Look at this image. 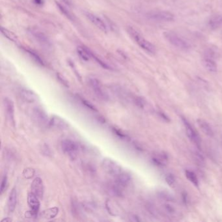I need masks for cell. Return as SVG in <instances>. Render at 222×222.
Here are the masks:
<instances>
[{
	"mask_svg": "<svg viewBox=\"0 0 222 222\" xmlns=\"http://www.w3.org/2000/svg\"><path fill=\"white\" fill-rule=\"evenodd\" d=\"M58 79L61 81V82L62 83V84H63L65 86H66L67 87H68V81L63 77V76H61V75H59V74H58Z\"/></svg>",
	"mask_w": 222,
	"mask_h": 222,
	"instance_id": "obj_41",
	"label": "cell"
},
{
	"mask_svg": "<svg viewBox=\"0 0 222 222\" xmlns=\"http://www.w3.org/2000/svg\"><path fill=\"white\" fill-rule=\"evenodd\" d=\"M25 51L29 54L30 56L34 60V61L36 62L37 64H39L40 66H45V62L44 61V60L35 52H34L33 50L30 49H25Z\"/></svg>",
	"mask_w": 222,
	"mask_h": 222,
	"instance_id": "obj_22",
	"label": "cell"
},
{
	"mask_svg": "<svg viewBox=\"0 0 222 222\" xmlns=\"http://www.w3.org/2000/svg\"><path fill=\"white\" fill-rule=\"evenodd\" d=\"M33 117L34 120L42 127L49 125L50 119L45 111L39 107H35L33 109Z\"/></svg>",
	"mask_w": 222,
	"mask_h": 222,
	"instance_id": "obj_9",
	"label": "cell"
},
{
	"mask_svg": "<svg viewBox=\"0 0 222 222\" xmlns=\"http://www.w3.org/2000/svg\"><path fill=\"white\" fill-rule=\"evenodd\" d=\"M56 5H57V7H58V9H59V11L63 14V15L67 18H68L69 20H74V16H72V14L71 13V12L69 11L65 6H63L62 4L59 3V2H57L56 3Z\"/></svg>",
	"mask_w": 222,
	"mask_h": 222,
	"instance_id": "obj_28",
	"label": "cell"
},
{
	"mask_svg": "<svg viewBox=\"0 0 222 222\" xmlns=\"http://www.w3.org/2000/svg\"><path fill=\"white\" fill-rule=\"evenodd\" d=\"M3 105L7 117L10 123L15 127V106H14L12 100L9 98H5L3 99Z\"/></svg>",
	"mask_w": 222,
	"mask_h": 222,
	"instance_id": "obj_11",
	"label": "cell"
},
{
	"mask_svg": "<svg viewBox=\"0 0 222 222\" xmlns=\"http://www.w3.org/2000/svg\"><path fill=\"white\" fill-rule=\"evenodd\" d=\"M22 99L28 103H33L38 99L37 95L33 91L27 89H22L20 91Z\"/></svg>",
	"mask_w": 222,
	"mask_h": 222,
	"instance_id": "obj_15",
	"label": "cell"
},
{
	"mask_svg": "<svg viewBox=\"0 0 222 222\" xmlns=\"http://www.w3.org/2000/svg\"><path fill=\"white\" fill-rule=\"evenodd\" d=\"M49 126L59 130H67L68 128V124L63 118L53 115L50 119Z\"/></svg>",
	"mask_w": 222,
	"mask_h": 222,
	"instance_id": "obj_13",
	"label": "cell"
},
{
	"mask_svg": "<svg viewBox=\"0 0 222 222\" xmlns=\"http://www.w3.org/2000/svg\"><path fill=\"white\" fill-rule=\"evenodd\" d=\"M58 212L59 209L55 206L44 210L42 213V216L45 219H52L57 216Z\"/></svg>",
	"mask_w": 222,
	"mask_h": 222,
	"instance_id": "obj_20",
	"label": "cell"
},
{
	"mask_svg": "<svg viewBox=\"0 0 222 222\" xmlns=\"http://www.w3.org/2000/svg\"><path fill=\"white\" fill-rule=\"evenodd\" d=\"M135 103L138 107H140V108H143L145 104H146V101L142 97L137 96L135 99Z\"/></svg>",
	"mask_w": 222,
	"mask_h": 222,
	"instance_id": "obj_33",
	"label": "cell"
},
{
	"mask_svg": "<svg viewBox=\"0 0 222 222\" xmlns=\"http://www.w3.org/2000/svg\"><path fill=\"white\" fill-rule=\"evenodd\" d=\"M164 37L170 44L177 47L178 49L188 50L191 48V45L188 41L179 36L176 33L173 31H165L164 33Z\"/></svg>",
	"mask_w": 222,
	"mask_h": 222,
	"instance_id": "obj_2",
	"label": "cell"
},
{
	"mask_svg": "<svg viewBox=\"0 0 222 222\" xmlns=\"http://www.w3.org/2000/svg\"><path fill=\"white\" fill-rule=\"evenodd\" d=\"M41 151H42L43 154L46 156H50L52 155V152L50 147L46 144H44L42 148H41Z\"/></svg>",
	"mask_w": 222,
	"mask_h": 222,
	"instance_id": "obj_34",
	"label": "cell"
},
{
	"mask_svg": "<svg viewBox=\"0 0 222 222\" xmlns=\"http://www.w3.org/2000/svg\"><path fill=\"white\" fill-rule=\"evenodd\" d=\"M147 16L154 21L161 22H169L175 19L174 15L168 11H152L147 14Z\"/></svg>",
	"mask_w": 222,
	"mask_h": 222,
	"instance_id": "obj_4",
	"label": "cell"
},
{
	"mask_svg": "<svg viewBox=\"0 0 222 222\" xmlns=\"http://www.w3.org/2000/svg\"><path fill=\"white\" fill-rule=\"evenodd\" d=\"M80 100L81 101V102L82 103V104L83 105H84L86 108H87L88 109H90L92 111H94V112H98V110H97V109L95 108V106H93L92 104L86 100V99H83V98H81V97H80Z\"/></svg>",
	"mask_w": 222,
	"mask_h": 222,
	"instance_id": "obj_31",
	"label": "cell"
},
{
	"mask_svg": "<svg viewBox=\"0 0 222 222\" xmlns=\"http://www.w3.org/2000/svg\"><path fill=\"white\" fill-rule=\"evenodd\" d=\"M37 214H38V212H34L31 210L30 211H27L25 212V216L27 218H35L37 216Z\"/></svg>",
	"mask_w": 222,
	"mask_h": 222,
	"instance_id": "obj_39",
	"label": "cell"
},
{
	"mask_svg": "<svg viewBox=\"0 0 222 222\" xmlns=\"http://www.w3.org/2000/svg\"><path fill=\"white\" fill-rule=\"evenodd\" d=\"M39 199V198L32 192L30 193L27 196V203L29 206L31 210L36 212H39L40 209V201Z\"/></svg>",
	"mask_w": 222,
	"mask_h": 222,
	"instance_id": "obj_16",
	"label": "cell"
},
{
	"mask_svg": "<svg viewBox=\"0 0 222 222\" xmlns=\"http://www.w3.org/2000/svg\"><path fill=\"white\" fill-rule=\"evenodd\" d=\"M203 64L207 71L215 73L218 71V67L214 58L210 54L206 53L203 58Z\"/></svg>",
	"mask_w": 222,
	"mask_h": 222,
	"instance_id": "obj_14",
	"label": "cell"
},
{
	"mask_svg": "<svg viewBox=\"0 0 222 222\" xmlns=\"http://www.w3.org/2000/svg\"><path fill=\"white\" fill-rule=\"evenodd\" d=\"M118 186V184H117ZM116 185H112L109 187V192L112 193L113 196H122V192L121 190L119 188V186H117Z\"/></svg>",
	"mask_w": 222,
	"mask_h": 222,
	"instance_id": "obj_29",
	"label": "cell"
},
{
	"mask_svg": "<svg viewBox=\"0 0 222 222\" xmlns=\"http://www.w3.org/2000/svg\"><path fill=\"white\" fill-rule=\"evenodd\" d=\"M131 181V176L128 173L122 172L119 175L117 176V184L120 186L125 187L127 186Z\"/></svg>",
	"mask_w": 222,
	"mask_h": 222,
	"instance_id": "obj_19",
	"label": "cell"
},
{
	"mask_svg": "<svg viewBox=\"0 0 222 222\" xmlns=\"http://www.w3.org/2000/svg\"><path fill=\"white\" fill-rule=\"evenodd\" d=\"M28 32L32 38L40 44L41 46L46 49H50L52 46V42L46 35L36 27H30Z\"/></svg>",
	"mask_w": 222,
	"mask_h": 222,
	"instance_id": "obj_3",
	"label": "cell"
},
{
	"mask_svg": "<svg viewBox=\"0 0 222 222\" xmlns=\"http://www.w3.org/2000/svg\"><path fill=\"white\" fill-rule=\"evenodd\" d=\"M85 15L89 19V21L92 24H93L96 27H98L99 29H100L103 32L107 33L108 26L101 18L90 12H86Z\"/></svg>",
	"mask_w": 222,
	"mask_h": 222,
	"instance_id": "obj_10",
	"label": "cell"
},
{
	"mask_svg": "<svg viewBox=\"0 0 222 222\" xmlns=\"http://www.w3.org/2000/svg\"><path fill=\"white\" fill-rule=\"evenodd\" d=\"M12 220H11V219H10V218H5V219H3V220H2V222H3V221H5V222H10V221H11Z\"/></svg>",
	"mask_w": 222,
	"mask_h": 222,
	"instance_id": "obj_43",
	"label": "cell"
},
{
	"mask_svg": "<svg viewBox=\"0 0 222 222\" xmlns=\"http://www.w3.org/2000/svg\"><path fill=\"white\" fill-rule=\"evenodd\" d=\"M210 25L212 28L217 29L222 27V15L212 17L210 20Z\"/></svg>",
	"mask_w": 222,
	"mask_h": 222,
	"instance_id": "obj_24",
	"label": "cell"
},
{
	"mask_svg": "<svg viewBox=\"0 0 222 222\" xmlns=\"http://www.w3.org/2000/svg\"><path fill=\"white\" fill-rule=\"evenodd\" d=\"M89 84L91 87L95 94L98 98L103 100H107L108 99V96L106 91L104 90L100 81L95 78L90 77L88 80Z\"/></svg>",
	"mask_w": 222,
	"mask_h": 222,
	"instance_id": "obj_7",
	"label": "cell"
},
{
	"mask_svg": "<svg viewBox=\"0 0 222 222\" xmlns=\"http://www.w3.org/2000/svg\"><path fill=\"white\" fill-rule=\"evenodd\" d=\"M164 208L165 211L169 215H173L175 213V209L170 204H165L164 205Z\"/></svg>",
	"mask_w": 222,
	"mask_h": 222,
	"instance_id": "obj_35",
	"label": "cell"
},
{
	"mask_svg": "<svg viewBox=\"0 0 222 222\" xmlns=\"http://www.w3.org/2000/svg\"><path fill=\"white\" fill-rule=\"evenodd\" d=\"M1 31L3 35V36L5 37L7 39L12 41V42H17V37L12 32L10 31L9 30L3 27H1Z\"/></svg>",
	"mask_w": 222,
	"mask_h": 222,
	"instance_id": "obj_27",
	"label": "cell"
},
{
	"mask_svg": "<svg viewBox=\"0 0 222 222\" xmlns=\"http://www.w3.org/2000/svg\"><path fill=\"white\" fill-rule=\"evenodd\" d=\"M7 186V177L5 175L2 179V184H1V190H0V191H1V194H2L3 192L5 190Z\"/></svg>",
	"mask_w": 222,
	"mask_h": 222,
	"instance_id": "obj_38",
	"label": "cell"
},
{
	"mask_svg": "<svg viewBox=\"0 0 222 222\" xmlns=\"http://www.w3.org/2000/svg\"><path fill=\"white\" fill-rule=\"evenodd\" d=\"M31 192L33 193L35 195H36L39 198H43L44 191L43 180L39 177L35 178L33 180L32 184L31 185Z\"/></svg>",
	"mask_w": 222,
	"mask_h": 222,
	"instance_id": "obj_12",
	"label": "cell"
},
{
	"mask_svg": "<svg viewBox=\"0 0 222 222\" xmlns=\"http://www.w3.org/2000/svg\"><path fill=\"white\" fill-rule=\"evenodd\" d=\"M35 2L37 4H41L42 3V0H35Z\"/></svg>",
	"mask_w": 222,
	"mask_h": 222,
	"instance_id": "obj_44",
	"label": "cell"
},
{
	"mask_svg": "<svg viewBox=\"0 0 222 222\" xmlns=\"http://www.w3.org/2000/svg\"><path fill=\"white\" fill-rule=\"evenodd\" d=\"M147 208L148 211L152 215V216H157V215H158V211H157L156 208L155 207V206H153V205L149 204L147 206Z\"/></svg>",
	"mask_w": 222,
	"mask_h": 222,
	"instance_id": "obj_37",
	"label": "cell"
},
{
	"mask_svg": "<svg viewBox=\"0 0 222 222\" xmlns=\"http://www.w3.org/2000/svg\"><path fill=\"white\" fill-rule=\"evenodd\" d=\"M182 121L184 124L186 134L188 136V138L190 140L194 143L197 145V147L198 148H200L201 147V138L197 134V132L194 130L193 127H192V124L190 123V122L187 120L185 117H181Z\"/></svg>",
	"mask_w": 222,
	"mask_h": 222,
	"instance_id": "obj_8",
	"label": "cell"
},
{
	"mask_svg": "<svg viewBox=\"0 0 222 222\" xmlns=\"http://www.w3.org/2000/svg\"><path fill=\"white\" fill-rule=\"evenodd\" d=\"M91 56L93 59L95 60L96 63L99 65H100L103 68L107 69V70H112V68L111 67L110 65H109L108 63H106L105 61H104L102 59H100L99 56H97L96 54L93 53L91 51Z\"/></svg>",
	"mask_w": 222,
	"mask_h": 222,
	"instance_id": "obj_25",
	"label": "cell"
},
{
	"mask_svg": "<svg viewBox=\"0 0 222 222\" xmlns=\"http://www.w3.org/2000/svg\"><path fill=\"white\" fill-rule=\"evenodd\" d=\"M130 220L132 221H140V219L139 218V217H137V216H132Z\"/></svg>",
	"mask_w": 222,
	"mask_h": 222,
	"instance_id": "obj_42",
	"label": "cell"
},
{
	"mask_svg": "<svg viewBox=\"0 0 222 222\" xmlns=\"http://www.w3.org/2000/svg\"><path fill=\"white\" fill-rule=\"evenodd\" d=\"M165 181L167 184L170 186H173V185L175 183V177L171 173H169L165 176Z\"/></svg>",
	"mask_w": 222,
	"mask_h": 222,
	"instance_id": "obj_32",
	"label": "cell"
},
{
	"mask_svg": "<svg viewBox=\"0 0 222 222\" xmlns=\"http://www.w3.org/2000/svg\"><path fill=\"white\" fill-rule=\"evenodd\" d=\"M35 173V171L34 170V169L28 168H26L24 170L23 175L27 179H30V178H31L34 176Z\"/></svg>",
	"mask_w": 222,
	"mask_h": 222,
	"instance_id": "obj_30",
	"label": "cell"
},
{
	"mask_svg": "<svg viewBox=\"0 0 222 222\" xmlns=\"http://www.w3.org/2000/svg\"><path fill=\"white\" fill-rule=\"evenodd\" d=\"M112 130L115 133V134H116L118 137H120L121 139H123V140H127V139L128 138V136L126 135L125 134H124L123 132H122L120 130H118L116 128H113Z\"/></svg>",
	"mask_w": 222,
	"mask_h": 222,
	"instance_id": "obj_36",
	"label": "cell"
},
{
	"mask_svg": "<svg viewBox=\"0 0 222 222\" xmlns=\"http://www.w3.org/2000/svg\"><path fill=\"white\" fill-rule=\"evenodd\" d=\"M17 203V192L15 188L12 189L8 197V209L10 212L15 210Z\"/></svg>",
	"mask_w": 222,
	"mask_h": 222,
	"instance_id": "obj_18",
	"label": "cell"
},
{
	"mask_svg": "<svg viewBox=\"0 0 222 222\" xmlns=\"http://www.w3.org/2000/svg\"><path fill=\"white\" fill-rule=\"evenodd\" d=\"M158 114L159 117H160L161 119H162L164 121H165V122H169L170 121V119H169V118L168 117V116L166 114H165L164 112H158Z\"/></svg>",
	"mask_w": 222,
	"mask_h": 222,
	"instance_id": "obj_40",
	"label": "cell"
},
{
	"mask_svg": "<svg viewBox=\"0 0 222 222\" xmlns=\"http://www.w3.org/2000/svg\"><path fill=\"white\" fill-rule=\"evenodd\" d=\"M158 197L160 198L161 199L166 201V202H174L175 201V199L173 196L172 194L167 191L165 190H162L160 191L158 193Z\"/></svg>",
	"mask_w": 222,
	"mask_h": 222,
	"instance_id": "obj_23",
	"label": "cell"
},
{
	"mask_svg": "<svg viewBox=\"0 0 222 222\" xmlns=\"http://www.w3.org/2000/svg\"><path fill=\"white\" fill-rule=\"evenodd\" d=\"M185 175L186 178H188L194 186H199V180L196 175L193 171L190 170H186Z\"/></svg>",
	"mask_w": 222,
	"mask_h": 222,
	"instance_id": "obj_26",
	"label": "cell"
},
{
	"mask_svg": "<svg viewBox=\"0 0 222 222\" xmlns=\"http://www.w3.org/2000/svg\"><path fill=\"white\" fill-rule=\"evenodd\" d=\"M77 52L80 58L84 61H89L91 56V50H89L85 47H78Z\"/></svg>",
	"mask_w": 222,
	"mask_h": 222,
	"instance_id": "obj_21",
	"label": "cell"
},
{
	"mask_svg": "<svg viewBox=\"0 0 222 222\" xmlns=\"http://www.w3.org/2000/svg\"><path fill=\"white\" fill-rule=\"evenodd\" d=\"M127 31L136 44L141 48L143 50L152 54H155L156 53V48L155 46L150 43L149 40L145 39L143 36H142V35L139 33L134 27L128 26L127 27Z\"/></svg>",
	"mask_w": 222,
	"mask_h": 222,
	"instance_id": "obj_1",
	"label": "cell"
},
{
	"mask_svg": "<svg viewBox=\"0 0 222 222\" xmlns=\"http://www.w3.org/2000/svg\"><path fill=\"white\" fill-rule=\"evenodd\" d=\"M61 148L72 160H74L78 155L79 147L75 141L66 139L61 142Z\"/></svg>",
	"mask_w": 222,
	"mask_h": 222,
	"instance_id": "obj_6",
	"label": "cell"
},
{
	"mask_svg": "<svg viewBox=\"0 0 222 222\" xmlns=\"http://www.w3.org/2000/svg\"><path fill=\"white\" fill-rule=\"evenodd\" d=\"M197 123L205 134L209 137H212L214 136V132L212 128L210 126V124L206 121L201 119H198L197 120Z\"/></svg>",
	"mask_w": 222,
	"mask_h": 222,
	"instance_id": "obj_17",
	"label": "cell"
},
{
	"mask_svg": "<svg viewBox=\"0 0 222 222\" xmlns=\"http://www.w3.org/2000/svg\"><path fill=\"white\" fill-rule=\"evenodd\" d=\"M102 166L103 169L111 175L117 176L123 172L119 164L110 158L104 159L102 162Z\"/></svg>",
	"mask_w": 222,
	"mask_h": 222,
	"instance_id": "obj_5",
	"label": "cell"
}]
</instances>
